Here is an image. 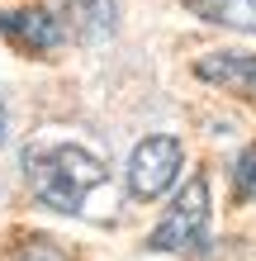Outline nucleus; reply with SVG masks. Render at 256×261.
Listing matches in <instances>:
<instances>
[{
    "label": "nucleus",
    "mask_w": 256,
    "mask_h": 261,
    "mask_svg": "<svg viewBox=\"0 0 256 261\" xmlns=\"http://www.w3.org/2000/svg\"><path fill=\"white\" fill-rule=\"evenodd\" d=\"M19 166L34 199L48 204L52 214H81L86 199L109 180L104 162L81 143H29Z\"/></svg>",
    "instance_id": "1"
},
{
    "label": "nucleus",
    "mask_w": 256,
    "mask_h": 261,
    "mask_svg": "<svg viewBox=\"0 0 256 261\" xmlns=\"http://www.w3.org/2000/svg\"><path fill=\"white\" fill-rule=\"evenodd\" d=\"M209 214H214V199H209V180L190 176L185 186L176 190L171 209L161 214V223L147 238V252H166V256H190L204 252L209 242Z\"/></svg>",
    "instance_id": "2"
},
{
    "label": "nucleus",
    "mask_w": 256,
    "mask_h": 261,
    "mask_svg": "<svg viewBox=\"0 0 256 261\" xmlns=\"http://www.w3.org/2000/svg\"><path fill=\"white\" fill-rule=\"evenodd\" d=\"M180 166H185V147H180L171 133L143 138V143L128 152V176H124L128 180V195L133 199H161L176 186Z\"/></svg>",
    "instance_id": "3"
},
{
    "label": "nucleus",
    "mask_w": 256,
    "mask_h": 261,
    "mask_svg": "<svg viewBox=\"0 0 256 261\" xmlns=\"http://www.w3.org/2000/svg\"><path fill=\"white\" fill-rule=\"evenodd\" d=\"M0 34H5V43H14L29 57H48V53H57L67 43V24L48 5H24V10L0 14Z\"/></svg>",
    "instance_id": "4"
},
{
    "label": "nucleus",
    "mask_w": 256,
    "mask_h": 261,
    "mask_svg": "<svg viewBox=\"0 0 256 261\" xmlns=\"http://www.w3.org/2000/svg\"><path fill=\"white\" fill-rule=\"evenodd\" d=\"M57 14L76 43H104L119 29V0H57Z\"/></svg>",
    "instance_id": "5"
},
{
    "label": "nucleus",
    "mask_w": 256,
    "mask_h": 261,
    "mask_svg": "<svg viewBox=\"0 0 256 261\" xmlns=\"http://www.w3.org/2000/svg\"><path fill=\"white\" fill-rule=\"evenodd\" d=\"M194 76L237 95H256V53H204L194 62Z\"/></svg>",
    "instance_id": "6"
},
{
    "label": "nucleus",
    "mask_w": 256,
    "mask_h": 261,
    "mask_svg": "<svg viewBox=\"0 0 256 261\" xmlns=\"http://www.w3.org/2000/svg\"><path fill=\"white\" fill-rule=\"evenodd\" d=\"M185 10L204 24L233 29V34H256V0H185Z\"/></svg>",
    "instance_id": "7"
},
{
    "label": "nucleus",
    "mask_w": 256,
    "mask_h": 261,
    "mask_svg": "<svg viewBox=\"0 0 256 261\" xmlns=\"http://www.w3.org/2000/svg\"><path fill=\"white\" fill-rule=\"evenodd\" d=\"M233 190L237 199H256V143L233 157Z\"/></svg>",
    "instance_id": "8"
},
{
    "label": "nucleus",
    "mask_w": 256,
    "mask_h": 261,
    "mask_svg": "<svg viewBox=\"0 0 256 261\" xmlns=\"http://www.w3.org/2000/svg\"><path fill=\"white\" fill-rule=\"evenodd\" d=\"M5 128H10V114H5V105H0V143H5Z\"/></svg>",
    "instance_id": "9"
}]
</instances>
